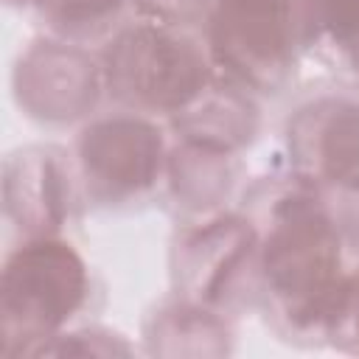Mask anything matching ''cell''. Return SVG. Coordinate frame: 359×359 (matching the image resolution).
Masks as SVG:
<instances>
[{"label": "cell", "mask_w": 359, "mask_h": 359, "mask_svg": "<svg viewBox=\"0 0 359 359\" xmlns=\"http://www.w3.org/2000/svg\"><path fill=\"white\" fill-rule=\"evenodd\" d=\"M255 297L289 342H320L345 272V241L323 191L292 174L258 191Z\"/></svg>", "instance_id": "obj_1"}, {"label": "cell", "mask_w": 359, "mask_h": 359, "mask_svg": "<svg viewBox=\"0 0 359 359\" xmlns=\"http://www.w3.org/2000/svg\"><path fill=\"white\" fill-rule=\"evenodd\" d=\"M101 65L107 93L123 109L151 118L180 115L216 79L205 36L143 17L107 39Z\"/></svg>", "instance_id": "obj_2"}, {"label": "cell", "mask_w": 359, "mask_h": 359, "mask_svg": "<svg viewBox=\"0 0 359 359\" xmlns=\"http://www.w3.org/2000/svg\"><path fill=\"white\" fill-rule=\"evenodd\" d=\"M90 300V266L62 236L22 238L0 275V342L6 356L39 353Z\"/></svg>", "instance_id": "obj_3"}, {"label": "cell", "mask_w": 359, "mask_h": 359, "mask_svg": "<svg viewBox=\"0 0 359 359\" xmlns=\"http://www.w3.org/2000/svg\"><path fill=\"white\" fill-rule=\"evenodd\" d=\"M202 36L216 76L252 95H278L303 53L300 0H213Z\"/></svg>", "instance_id": "obj_4"}, {"label": "cell", "mask_w": 359, "mask_h": 359, "mask_svg": "<svg viewBox=\"0 0 359 359\" xmlns=\"http://www.w3.org/2000/svg\"><path fill=\"white\" fill-rule=\"evenodd\" d=\"M168 154V137L151 115L123 107L95 115L76 137L79 185L98 208L140 205L165 185Z\"/></svg>", "instance_id": "obj_5"}, {"label": "cell", "mask_w": 359, "mask_h": 359, "mask_svg": "<svg viewBox=\"0 0 359 359\" xmlns=\"http://www.w3.org/2000/svg\"><path fill=\"white\" fill-rule=\"evenodd\" d=\"M258 230L247 213L216 210L191 219L171 244L174 294L233 314L255 297Z\"/></svg>", "instance_id": "obj_6"}, {"label": "cell", "mask_w": 359, "mask_h": 359, "mask_svg": "<svg viewBox=\"0 0 359 359\" xmlns=\"http://www.w3.org/2000/svg\"><path fill=\"white\" fill-rule=\"evenodd\" d=\"M11 84L17 107L42 126H70L93 118L107 93L101 56L56 36L36 39L25 48Z\"/></svg>", "instance_id": "obj_7"}, {"label": "cell", "mask_w": 359, "mask_h": 359, "mask_svg": "<svg viewBox=\"0 0 359 359\" xmlns=\"http://www.w3.org/2000/svg\"><path fill=\"white\" fill-rule=\"evenodd\" d=\"M292 174L325 196L359 194V98L320 93L286 121Z\"/></svg>", "instance_id": "obj_8"}, {"label": "cell", "mask_w": 359, "mask_h": 359, "mask_svg": "<svg viewBox=\"0 0 359 359\" xmlns=\"http://www.w3.org/2000/svg\"><path fill=\"white\" fill-rule=\"evenodd\" d=\"M73 205V168L59 149L25 146L8 154L3 171V210L6 222L22 238L62 236Z\"/></svg>", "instance_id": "obj_9"}, {"label": "cell", "mask_w": 359, "mask_h": 359, "mask_svg": "<svg viewBox=\"0 0 359 359\" xmlns=\"http://www.w3.org/2000/svg\"><path fill=\"white\" fill-rule=\"evenodd\" d=\"M171 126L177 132V140L238 154L255 140L261 109L252 93L216 76L191 107L171 118Z\"/></svg>", "instance_id": "obj_10"}, {"label": "cell", "mask_w": 359, "mask_h": 359, "mask_svg": "<svg viewBox=\"0 0 359 359\" xmlns=\"http://www.w3.org/2000/svg\"><path fill=\"white\" fill-rule=\"evenodd\" d=\"M238 180V154L177 140L168 154L165 191L177 210L191 219L222 210Z\"/></svg>", "instance_id": "obj_11"}, {"label": "cell", "mask_w": 359, "mask_h": 359, "mask_svg": "<svg viewBox=\"0 0 359 359\" xmlns=\"http://www.w3.org/2000/svg\"><path fill=\"white\" fill-rule=\"evenodd\" d=\"M143 339L149 353L160 356H219L233 351L230 317L180 294L149 314Z\"/></svg>", "instance_id": "obj_12"}, {"label": "cell", "mask_w": 359, "mask_h": 359, "mask_svg": "<svg viewBox=\"0 0 359 359\" xmlns=\"http://www.w3.org/2000/svg\"><path fill=\"white\" fill-rule=\"evenodd\" d=\"M300 42L359 81V0H300Z\"/></svg>", "instance_id": "obj_13"}, {"label": "cell", "mask_w": 359, "mask_h": 359, "mask_svg": "<svg viewBox=\"0 0 359 359\" xmlns=\"http://www.w3.org/2000/svg\"><path fill=\"white\" fill-rule=\"evenodd\" d=\"M126 3L132 0H31L48 36L90 45L109 39L123 22Z\"/></svg>", "instance_id": "obj_14"}, {"label": "cell", "mask_w": 359, "mask_h": 359, "mask_svg": "<svg viewBox=\"0 0 359 359\" xmlns=\"http://www.w3.org/2000/svg\"><path fill=\"white\" fill-rule=\"evenodd\" d=\"M323 339L342 353H359V269L342 278L323 323Z\"/></svg>", "instance_id": "obj_15"}, {"label": "cell", "mask_w": 359, "mask_h": 359, "mask_svg": "<svg viewBox=\"0 0 359 359\" xmlns=\"http://www.w3.org/2000/svg\"><path fill=\"white\" fill-rule=\"evenodd\" d=\"M213 0H132L137 17L165 22V25H180V28H194L202 25L210 14Z\"/></svg>", "instance_id": "obj_16"}, {"label": "cell", "mask_w": 359, "mask_h": 359, "mask_svg": "<svg viewBox=\"0 0 359 359\" xmlns=\"http://www.w3.org/2000/svg\"><path fill=\"white\" fill-rule=\"evenodd\" d=\"M328 202L337 216V224H339V233L345 241V252L359 261V194L328 196Z\"/></svg>", "instance_id": "obj_17"}, {"label": "cell", "mask_w": 359, "mask_h": 359, "mask_svg": "<svg viewBox=\"0 0 359 359\" xmlns=\"http://www.w3.org/2000/svg\"><path fill=\"white\" fill-rule=\"evenodd\" d=\"M8 6H31V0H6Z\"/></svg>", "instance_id": "obj_18"}]
</instances>
